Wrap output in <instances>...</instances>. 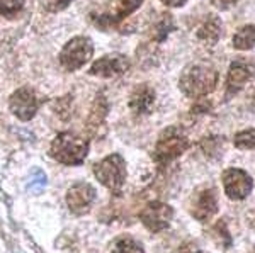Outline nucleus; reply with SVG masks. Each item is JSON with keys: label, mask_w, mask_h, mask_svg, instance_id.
<instances>
[{"label": "nucleus", "mask_w": 255, "mask_h": 253, "mask_svg": "<svg viewBox=\"0 0 255 253\" xmlns=\"http://www.w3.org/2000/svg\"><path fill=\"white\" fill-rule=\"evenodd\" d=\"M218 85V72L213 65H208L204 61L187 65L180 73L179 88L184 95L199 99L208 93H211Z\"/></svg>", "instance_id": "nucleus-1"}, {"label": "nucleus", "mask_w": 255, "mask_h": 253, "mask_svg": "<svg viewBox=\"0 0 255 253\" xmlns=\"http://www.w3.org/2000/svg\"><path fill=\"white\" fill-rule=\"evenodd\" d=\"M89 153V140L72 133H61L53 140L49 155L63 165H80Z\"/></svg>", "instance_id": "nucleus-2"}, {"label": "nucleus", "mask_w": 255, "mask_h": 253, "mask_svg": "<svg viewBox=\"0 0 255 253\" xmlns=\"http://www.w3.org/2000/svg\"><path fill=\"white\" fill-rule=\"evenodd\" d=\"M189 148L187 136L179 128H167L158 136V141L153 150V160L158 165H168L180 157Z\"/></svg>", "instance_id": "nucleus-3"}, {"label": "nucleus", "mask_w": 255, "mask_h": 253, "mask_svg": "<svg viewBox=\"0 0 255 253\" xmlns=\"http://www.w3.org/2000/svg\"><path fill=\"white\" fill-rule=\"evenodd\" d=\"M94 175L111 192L118 194L126 182V163L119 155H109L94 165Z\"/></svg>", "instance_id": "nucleus-4"}, {"label": "nucleus", "mask_w": 255, "mask_h": 253, "mask_svg": "<svg viewBox=\"0 0 255 253\" xmlns=\"http://www.w3.org/2000/svg\"><path fill=\"white\" fill-rule=\"evenodd\" d=\"M94 46L92 41L85 36H77V38L70 39L65 48L60 53V63L65 70L75 72L84 67L87 61L92 58Z\"/></svg>", "instance_id": "nucleus-5"}, {"label": "nucleus", "mask_w": 255, "mask_h": 253, "mask_svg": "<svg viewBox=\"0 0 255 253\" xmlns=\"http://www.w3.org/2000/svg\"><path fill=\"white\" fill-rule=\"evenodd\" d=\"M189 213L197 221H208L218 213V192L213 185H203L192 194Z\"/></svg>", "instance_id": "nucleus-6"}, {"label": "nucleus", "mask_w": 255, "mask_h": 253, "mask_svg": "<svg viewBox=\"0 0 255 253\" xmlns=\"http://www.w3.org/2000/svg\"><path fill=\"white\" fill-rule=\"evenodd\" d=\"M221 180L225 194L232 201H244L254 189V178L242 169H226L221 175Z\"/></svg>", "instance_id": "nucleus-7"}, {"label": "nucleus", "mask_w": 255, "mask_h": 253, "mask_svg": "<svg viewBox=\"0 0 255 253\" xmlns=\"http://www.w3.org/2000/svg\"><path fill=\"white\" fill-rule=\"evenodd\" d=\"M172 218H174V209L168 204L160 201L148 202L141 209V213H139V221L151 233H158V231L167 230Z\"/></svg>", "instance_id": "nucleus-8"}, {"label": "nucleus", "mask_w": 255, "mask_h": 253, "mask_svg": "<svg viewBox=\"0 0 255 253\" xmlns=\"http://www.w3.org/2000/svg\"><path fill=\"white\" fill-rule=\"evenodd\" d=\"M97 197V192L90 183L87 182H77L73 183L67 192V204L68 209L75 216L87 214L92 207L94 201Z\"/></svg>", "instance_id": "nucleus-9"}, {"label": "nucleus", "mask_w": 255, "mask_h": 253, "mask_svg": "<svg viewBox=\"0 0 255 253\" xmlns=\"http://www.w3.org/2000/svg\"><path fill=\"white\" fill-rule=\"evenodd\" d=\"M9 107L12 114L15 117H19L20 121H31L36 116V112H38L39 100L32 88L22 87L10 95Z\"/></svg>", "instance_id": "nucleus-10"}, {"label": "nucleus", "mask_w": 255, "mask_h": 253, "mask_svg": "<svg viewBox=\"0 0 255 253\" xmlns=\"http://www.w3.org/2000/svg\"><path fill=\"white\" fill-rule=\"evenodd\" d=\"M129 60L125 55L113 53V55H106L99 58L90 68V75L102 77V79H111V77L123 75L129 70Z\"/></svg>", "instance_id": "nucleus-11"}, {"label": "nucleus", "mask_w": 255, "mask_h": 253, "mask_svg": "<svg viewBox=\"0 0 255 253\" xmlns=\"http://www.w3.org/2000/svg\"><path fill=\"white\" fill-rule=\"evenodd\" d=\"M254 77V68L247 61H233L230 65L228 77H226V99L237 95L247 85V82Z\"/></svg>", "instance_id": "nucleus-12"}, {"label": "nucleus", "mask_w": 255, "mask_h": 253, "mask_svg": "<svg viewBox=\"0 0 255 253\" xmlns=\"http://www.w3.org/2000/svg\"><path fill=\"white\" fill-rule=\"evenodd\" d=\"M141 3H143V0H118V7L114 14H101L99 17L97 15H92V19L101 29L113 27L121 22L123 19H126L129 14H133L136 9H139Z\"/></svg>", "instance_id": "nucleus-13"}, {"label": "nucleus", "mask_w": 255, "mask_h": 253, "mask_svg": "<svg viewBox=\"0 0 255 253\" xmlns=\"http://www.w3.org/2000/svg\"><path fill=\"white\" fill-rule=\"evenodd\" d=\"M155 104V90L150 85H138L129 97V107L136 114H148Z\"/></svg>", "instance_id": "nucleus-14"}, {"label": "nucleus", "mask_w": 255, "mask_h": 253, "mask_svg": "<svg viewBox=\"0 0 255 253\" xmlns=\"http://www.w3.org/2000/svg\"><path fill=\"white\" fill-rule=\"evenodd\" d=\"M221 20L218 15H209V17L201 24L197 31V39L203 41L204 44H216L218 39L221 38Z\"/></svg>", "instance_id": "nucleus-15"}, {"label": "nucleus", "mask_w": 255, "mask_h": 253, "mask_svg": "<svg viewBox=\"0 0 255 253\" xmlns=\"http://www.w3.org/2000/svg\"><path fill=\"white\" fill-rule=\"evenodd\" d=\"M106 114H108V102H106L104 97H97L96 102L92 105V112H90V117L87 121V128L90 133L97 134L99 133V126L104 124Z\"/></svg>", "instance_id": "nucleus-16"}, {"label": "nucleus", "mask_w": 255, "mask_h": 253, "mask_svg": "<svg viewBox=\"0 0 255 253\" xmlns=\"http://www.w3.org/2000/svg\"><path fill=\"white\" fill-rule=\"evenodd\" d=\"M233 48L240 51H247L255 48V24L242 26L233 36Z\"/></svg>", "instance_id": "nucleus-17"}, {"label": "nucleus", "mask_w": 255, "mask_h": 253, "mask_svg": "<svg viewBox=\"0 0 255 253\" xmlns=\"http://www.w3.org/2000/svg\"><path fill=\"white\" fill-rule=\"evenodd\" d=\"M174 29H175L174 19H172L168 14H163L162 17H160L157 22L153 24V27H151V31H150V36H151V39H153V41L162 43V41H165V38Z\"/></svg>", "instance_id": "nucleus-18"}, {"label": "nucleus", "mask_w": 255, "mask_h": 253, "mask_svg": "<svg viewBox=\"0 0 255 253\" xmlns=\"http://www.w3.org/2000/svg\"><path fill=\"white\" fill-rule=\"evenodd\" d=\"M111 253H145L141 243H138L131 236H121L118 238L113 245V250Z\"/></svg>", "instance_id": "nucleus-19"}, {"label": "nucleus", "mask_w": 255, "mask_h": 253, "mask_svg": "<svg viewBox=\"0 0 255 253\" xmlns=\"http://www.w3.org/2000/svg\"><path fill=\"white\" fill-rule=\"evenodd\" d=\"M233 145L238 150H254L255 152V129H244L233 138Z\"/></svg>", "instance_id": "nucleus-20"}, {"label": "nucleus", "mask_w": 255, "mask_h": 253, "mask_svg": "<svg viewBox=\"0 0 255 253\" xmlns=\"http://www.w3.org/2000/svg\"><path fill=\"white\" fill-rule=\"evenodd\" d=\"M213 235H215V238H216V242L220 243V245H223L225 248H230L232 247V243H233V238H232V235H230V231H228V228H226V223L223 221V219H220L215 226H213Z\"/></svg>", "instance_id": "nucleus-21"}, {"label": "nucleus", "mask_w": 255, "mask_h": 253, "mask_svg": "<svg viewBox=\"0 0 255 253\" xmlns=\"http://www.w3.org/2000/svg\"><path fill=\"white\" fill-rule=\"evenodd\" d=\"M46 185V173L39 169H34L29 175V180H27V189L32 192H41Z\"/></svg>", "instance_id": "nucleus-22"}, {"label": "nucleus", "mask_w": 255, "mask_h": 253, "mask_svg": "<svg viewBox=\"0 0 255 253\" xmlns=\"http://www.w3.org/2000/svg\"><path fill=\"white\" fill-rule=\"evenodd\" d=\"M24 7V0H0V15H14Z\"/></svg>", "instance_id": "nucleus-23"}, {"label": "nucleus", "mask_w": 255, "mask_h": 253, "mask_svg": "<svg viewBox=\"0 0 255 253\" xmlns=\"http://www.w3.org/2000/svg\"><path fill=\"white\" fill-rule=\"evenodd\" d=\"M223 145V140H220V138H209L203 143V148L206 155H213V153H218V150H220V146Z\"/></svg>", "instance_id": "nucleus-24"}, {"label": "nucleus", "mask_w": 255, "mask_h": 253, "mask_svg": "<svg viewBox=\"0 0 255 253\" xmlns=\"http://www.w3.org/2000/svg\"><path fill=\"white\" fill-rule=\"evenodd\" d=\"M73 0H48V9L51 12H58L63 10L65 7H68Z\"/></svg>", "instance_id": "nucleus-25"}, {"label": "nucleus", "mask_w": 255, "mask_h": 253, "mask_svg": "<svg viewBox=\"0 0 255 253\" xmlns=\"http://www.w3.org/2000/svg\"><path fill=\"white\" fill-rule=\"evenodd\" d=\"M179 253H203L199 250V248L196 247V245H191V243H187V245H184L182 248L179 250Z\"/></svg>", "instance_id": "nucleus-26"}, {"label": "nucleus", "mask_w": 255, "mask_h": 253, "mask_svg": "<svg viewBox=\"0 0 255 253\" xmlns=\"http://www.w3.org/2000/svg\"><path fill=\"white\" fill-rule=\"evenodd\" d=\"M237 0H213V3L218 7V9H228L232 3H235Z\"/></svg>", "instance_id": "nucleus-27"}, {"label": "nucleus", "mask_w": 255, "mask_h": 253, "mask_svg": "<svg viewBox=\"0 0 255 253\" xmlns=\"http://www.w3.org/2000/svg\"><path fill=\"white\" fill-rule=\"evenodd\" d=\"M162 2L168 7H182L187 0H162Z\"/></svg>", "instance_id": "nucleus-28"}, {"label": "nucleus", "mask_w": 255, "mask_h": 253, "mask_svg": "<svg viewBox=\"0 0 255 253\" xmlns=\"http://www.w3.org/2000/svg\"><path fill=\"white\" fill-rule=\"evenodd\" d=\"M249 107H250V111H254L255 112V90L250 93V99H249Z\"/></svg>", "instance_id": "nucleus-29"}]
</instances>
